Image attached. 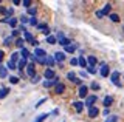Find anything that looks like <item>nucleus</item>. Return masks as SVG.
I'll return each instance as SVG.
<instances>
[{"label":"nucleus","mask_w":124,"mask_h":122,"mask_svg":"<svg viewBox=\"0 0 124 122\" xmlns=\"http://www.w3.org/2000/svg\"><path fill=\"white\" fill-rule=\"evenodd\" d=\"M54 37H56V42L59 45H62V47H67V45H70V40L64 36V33L59 31V33H57V36H54Z\"/></svg>","instance_id":"obj_1"},{"label":"nucleus","mask_w":124,"mask_h":122,"mask_svg":"<svg viewBox=\"0 0 124 122\" xmlns=\"http://www.w3.org/2000/svg\"><path fill=\"white\" fill-rule=\"evenodd\" d=\"M26 74L30 76V77H33V76H36V65H34L33 62H30V63H26Z\"/></svg>","instance_id":"obj_2"},{"label":"nucleus","mask_w":124,"mask_h":122,"mask_svg":"<svg viewBox=\"0 0 124 122\" xmlns=\"http://www.w3.org/2000/svg\"><path fill=\"white\" fill-rule=\"evenodd\" d=\"M33 56L36 57V59H45V57H46V51L42 49V48H36L34 53H33Z\"/></svg>","instance_id":"obj_3"},{"label":"nucleus","mask_w":124,"mask_h":122,"mask_svg":"<svg viewBox=\"0 0 124 122\" xmlns=\"http://www.w3.org/2000/svg\"><path fill=\"white\" fill-rule=\"evenodd\" d=\"M95 104H96V96H95V94H92V96H87V97H85L84 107L87 105L88 108H90V107H95Z\"/></svg>","instance_id":"obj_4"},{"label":"nucleus","mask_w":124,"mask_h":122,"mask_svg":"<svg viewBox=\"0 0 124 122\" xmlns=\"http://www.w3.org/2000/svg\"><path fill=\"white\" fill-rule=\"evenodd\" d=\"M110 79H112V83H113L115 87H121V83H119V71H113L110 76Z\"/></svg>","instance_id":"obj_5"},{"label":"nucleus","mask_w":124,"mask_h":122,"mask_svg":"<svg viewBox=\"0 0 124 122\" xmlns=\"http://www.w3.org/2000/svg\"><path fill=\"white\" fill-rule=\"evenodd\" d=\"M44 76H45V79H46V81H53V79L56 77V73H54V70H53V68H48V70H45Z\"/></svg>","instance_id":"obj_6"},{"label":"nucleus","mask_w":124,"mask_h":122,"mask_svg":"<svg viewBox=\"0 0 124 122\" xmlns=\"http://www.w3.org/2000/svg\"><path fill=\"white\" fill-rule=\"evenodd\" d=\"M99 74L102 76V77H107V76L110 74V68H108V65L102 63V65H101V70H99Z\"/></svg>","instance_id":"obj_7"},{"label":"nucleus","mask_w":124,"mask_h":122,"mask_svg":"<svg viewBox=\"0 0 124 122\" xmlns=\"http://www.w3.org/2000/svg\"><path fill=\"white\" fill-rule=\"evenodd\" d=\"M53 59H54V62H64V60H65V53H62V51L54 53Z\"/></svg>","instance_id":"obj_8"},{"label":"nucleus","mask_w":124,"mask_h":122,"mask_svg":"<svg viewBox=\"0 0 124 122\" xmlns=\"http://www.w3.org/2000/svg\"><path fill=\"white\" fill-rule=\"evenodd\" d=\"M87 93H88V88L85 85H81L79 90H78V94H79V97H87Z\"/></svg>","instance_id":"obj_9"},{"label":"nucleus","mask_w":124,"mask_h":122,"mask_svg":"<svg viewBox=\"0 0 124 122\" xmlns=\"http://www.w3.org/2000/svg\"><path fill=\"white\" fill-rule=\"evenodd\" d=\"M57 83H59V79H57V77H54L53 81H44V87H45V88H50V87L57 85Z\"/></svg>","instance_id":"obj_10"},{"label":"nucleus","mask_w":124,"mask_h":122,"mask_svg":"<svg viewBox=\"0 0 124 122\" xmlns=\"http://www.w3.org/2000/svg\"><path fill=\"white\" fill-rule=\"evenodd\" d=\"M85 60H87V67H93V68H95L96 62H98L95 56H87V59H85Z\"/></svg>","instance_id":"obj_11"},{"label":"nucleus","mask_w":124,"mask_h":122,"mask_svg":"<svg viewBox=\"0 0 124 122\" xmlns=\"http://www.w3.org/2000/svg\"><path fill=\"white\" fill-rule=\"evenodd\" d=\"M98 114H99V110L96 107H90L88 108V117H96Z\"/></svg>","instance_id":"obj_12"},{"label":"nucleus","mask_w":124,"mask_h":122,"mask_svg":"<svg viewBox=\"0 0 124 122\" xmlns=\"http://www.w3.org/2000/svg\"><path fill=\"white\" fill-rule=\"evenodd\" d=\"M54 91H56V93L57 94H62V93H64V91H65V85H64V83H57V85H54Z\"/></svg>","instance_id":"obj_13"},{"label":"nucleus","mask_w":124,"mask_h":122,"mask_svg":"<svg viewBox=\"0 0 124 122\" xmlns=\"http://www.w3.org/2000/svg\"><path fill=\"white\" fill-rule=\"evenodd\" d=\"M110 11H112V5H110V3H106V5H104V8H102V11H101L102 17L106 16V14H110Z\"/></svg>","instance_id":"obj_14"},{"label":"nucleus","mask_w":124,"mask_h":122,"mask_svg":"<svg viewBox=\"0 0 124 122\" xmlns=\"http://www.w3.org/2000/svg\"><path fill=\"white\" fill-rule=\"evenodd\" d=\"M75 110L78 113H82V110H84V102H81V101H78V102H75Z\"/></svg>","instance_id":"obj_15"},{"label":"nucleus","mask_w":124,"mask_h":122,"mask_svg":"<svg viewBox=\"0 0 124 122\" xmlns=\"http://www.w3.org/2000/svg\"><path fill=\"white\" fill-rule=\"evenodd\" d=\"M17 22H19V20H17V19H16V17H9V19H8V22H6V23H8V25L11 26V28L14 29L16 26H17Z\"/></svg>","instance_id":"obj_16"},{"label":"nucleus","mask_w":124,"mask_h":122,"mask_svg":"<svg viewBox=\"0 0 124 122\" xmlns=\"http://www.w3.org/2000/svg\"><path fill=\"white\" fill-rule=\"evenodd\" d=\"M50 116V113H44V114H39V116L36 117V119H34L33 122H44L45 119H46V117H48Z\"/></svg>","instance_id":"obj_17"},{"label":"nucleus","mask_w":124,"mask_h":122,"mask_svg":"<svg viewBox=\"0 0 124 122\" xmlns=\"http://www.w3.org/2000/svg\"><path fill=\"white\" fill-rule=\"evenodd\" d=\"M112 104H113V97H112V96H106V97H104V105H106V108H108Z\"/></svg>","instance_id":"obj_18"},{"label":"nucleus","mask_w":124,"mask_h":122,"mask_svg":"<svg viewBox=\"0 0 124 122\" xmlns=\"http://www.w3.org/2000/svg\"><path fill=\"white\" fill-rule=\"evenodd\" d=\"M23 37H25V39H23V40L30 42V43H31V42H33V34H31L30 31H23Z\"/></svg>","instance_id":"obj_19"},{"label":"nucleus","mask_w":124,"mask_h":122,"mask_svg":"<svg viewBox=\"0 0 124 122\" xmlns=\"http://www.w3.org/2000/svg\"><path fill=\"white\" fill-rule=\"evenodd\" d=\"M25 67H26V60L20 57V60H17V70H23Z\"/></svg>","instance_id":"obj_20"},{"label":"nucleus","mask_w":124,"mask_h":122,"mask_svg":"<svg viewBox=\"0 0 124 122\" xmlns=\"http://www.w3.org/2000/svg\"><path fill=\"white\" fill-rule=\"evenodd\" d=\"M78 63H79L82 68H87V60H85L84 56H79V59H78Z\"/></svg>","instance_id":"obj_21"},{"label":"nucleus","mask_w":124,"mask_h":122,"mask_svg":"<svg viewBox=\"0 0 124 122\" xmlns=\"http://www.w3.org/2000/svg\"><path fill=\"white\" fill-rule=\"evenodd\" d=\"M76 48H78V45H76V43H73V45H67V47H65V53H70V54H71V53L75 51Z\"/></svg>","instance_id":"obj_22"},{"label":"nucleus","mask_w":124,"mask_h":122,"mask_svg":"<svg viewBox=\"0 0 124 122\" xmlns=\"http://www.w3.org/2000/svg\"><path fill=\"white\" fill-rule=\"evenodd\" d=\"M20 54H22V59H28V57H30V51H28V49H26L25 47H23L22 49H20Z\"/></svg>","instance_id":"obj_23"},{"label":"nucleus","mask_w":124,"mask_h":122,"mask_svg":"<svg viewBox=\"0 0 124 122\" xmlns=\"http://www.w3.org/2000/svg\"><path fill=\"white\" fill-rule=\"evenodd\" d=\"M45 63H46L48 67H53V65H54V59H53L51 56H46V57H45Z\"/></svg>","instance_id":"obj_24"},{"label":"nucleus","mask_w":124,"mask_h":122,"mask_svg":"<svg viewBox=\"0 0 124 122\" xmlns=\"http://www.w3.org/2000/svg\"><path fill=\"white\" fill-rule=\"evenodd\" d=\"M23 45H25V40H23V39H22V37H19V39H17V40H16V47H17V48H20V49H22V48H23Z\"/></svg>","instance_id":"obj_25"},{"label":"nucleus","mask_w":124,"mask_h":122,"mask_svg":"<svg viewBox=\"0 0 124 122\" xmlns=\"http://www.w3.org/2000/svg\"><path fill=\"white\" fill-rule=\"evenodd\" d=\"M8 76V70H6V67H0V77H6Z\"/></svg>","instance_id":"obj_26"},{"label":"nucleus","mask_w":124,"mask_h":122,"mask_svg":"<svg viewBox=\"0 0 124 122\" xmlns=\"http://www.w3.org/2000/svg\"><path fill=\"white\" fill-rule=\"evenodd\" d=\"M8 93H9V90H8V88H5V87H3V88H0V99L6 97Z\"/></svg>","instance_id":"obj_27"},{"label":"nucleus","mask_w":124,"mask_h":122,"mask_svg":"<svg viewBox=\"0 0 124 122\" xmlns=\"http://www.w3.org/2000/svg\"><path fill=\"white\" fill-rule=\"evenodd\" d=\"M6 70H17V63H14V62H8V67H6Z\"/></svg>","instance_id":"obj_28"},{"label":"nucleus","mask_w":124,"mask_h":122,"mask_svg":"<svg viewBox=\"0 0 124 122\" xmlns=\"http://www.w3.org/2000/svg\"><path fill=\"white\" fill-rule=\"evenodd\" d=\"M46 43L54 45V43H56V37H54V36H48V37H46Z\"/></svg>","instance_id":"obj_29"},{"label":"nucleus","mask_w":124,"mask_h":122,"mask_svg":"<svg viewBox=\"0 0 124 122\" xmlns=\"http://www.w3.org/2000/svg\"><path fill=\"white\" fill-rule=\"evenodd\" d=\"M106 122H118V116H115V114H112V116H108Z\"/></svg>","instance_id":"obj_30"},{"label":"nucleus","mask_w":124,"mask_h":122,"mask_svg":"<svg viewBox=\"0 0 124 122\" xmlns=\"http://www.w3.org/2000/svg\"><path fill=\"white\" fill-rule=\"evenodd\" d=\"M17 60H19V53H13V54H11V62L17 63Z\"/></svg>","instance_id":"obj_31"},{"label":"nucleus","mask_w":124,"mask_h":122,"mask_svg":"<svg viewBox=\"0 0 124 122\" xmlns=\"http://www.w3.org/2000/svg\"><path fill=\"white\" fill-rule=\"evenodd\" d=\"M19 81H20V79H19L17 76H11V77H9V82L13 83V85H16V83H19Z\"/></svg>","instance_id":"obj_32"},{"label":"nucleus","mask_w":124,"mask_h":122,"mask_svg":"<svg viewBox=\"0 0 124 122\" xmlns=\"http://www.w3.org/2000/svg\"><path fill=\"white\" fill-rule=\"evenodd\" d=\"M28 23H30L31 26H37V19H36V17H31V19H28Z\"/></svg>","instance_id":"obj_33"},{"label":"nucleus","mask_w":124,"mask_h":122,"mask_svg":"<svg viewBox=\"0 0 124 122\" xmlns=\"http://www.w3.org/2000/svg\"><path fill=\"white\" fill-rule=\"evenodd\" d=\"M11 42H13V37H6V39L3 40V47H9Z\"/></svg>","instance_id":"obj_34"},{"label":"nucleus","mask_w":124,"mask_h":122,"mask_svg":"<svg viewBox=\"0 0 124 122\" xmlns=\"http://www.w3.org/2000/svg\"><path fill=\"white\" fill-rule=\"evenodd\" d=\"M67 79H70V81H75V79H76V73H75V71H70V73L67 74Z\"/></svg>","instance_id":"obj_35"},{"label":"nucleus","mask_w":124,"mask_h":122,"mask_svg":"<svg viewBox=\"0 0 124 122\" xmlns=\"http://www.w3.org/2000/svg\"><path fill=\"white\" fill-rule=\"evenodd\" d=\"M110 20L112 22H119V16L118 14H110Z\"/></svg>","instance_id":"obj_36"},{"label":"nucleus","mask_w":124,"mask_h":122,"mask_svg":"<svg viewBox=\"0 0 124 122\" xmlns=\"http://www.w3.org/2000/svg\"><path fill=\"white\" fill-rule=\"evenodd\" d=\"M87 71H88V74H96V68H93V67H87Z\"/></svg>","instance_id":"obj_37"},{"label":"nucleus","mask_w":124,"mask_h":122,"mask_svg":"<svg viewBox=\"0 0 124 122\" xmlns=\"http://www.w3.org/2000/svg\"><path fill=\"white\" fill-rule=\"evenodd\" d=\"M45 102H46V97H44V99H40V101H39V102H37V104L34 105V107H36V108H39V107H40L42 104H45Z\"/></svg>","instance_id":"obj_38"},{"label":"nucleus","mask_w":124,"mask_h":122,"mask_svg":"<svg viewBox=\"0 0 124 122\" xmlns=\"http://www.w3.org/2000/svg\"><path fill=\"white\" fill-rule=\"evenodd\" d=\"M46 28H48L46 23H37V29H42V31H44V29H46Z\"/></svg>","instance_id":"obj_39"},{"label":"nucleus","mask_w":124,"mask_h":122,"mask_svg":"<svg viewBox=\"0 0 124 122\" xmlns=\"http://www.w3.org/2000/svg\"><path fill=\"white\" fill-rule=\"evenodd\" d=\"M28 14L31 17H34V14H36V8H28Z\"/></svg>","instance_id":"obj_40"},{"label":"nucleus","mask_w":124,"mask_h":122,"mask_svg":"<svg viewBox=\"0 0 124 122\" xmlns=\"http://www.w3.org/2000/svg\"><path fill=\"white\" fill-rule=\"evenodd\" d=\"M22 5H23V6H25V8H30V5H31V2H30V0H23V2H22Z\"/></svg>","instance_id":"obj_41"},{"label":"nucleus","mask_w":124,"mask_h":122,"mask_svg":"<svg viewBox=\"0 0 124 122\" xmlns=\"http://www.w3.org/2000/svg\"><path fill=\"white\" fill-rule=\"evenodd\" d=\"M31 79H33V81H31L33 83H37L39 81H40V77H39V76H33V77H31Z\"/></svg>","instance_id":"obj_42"},{"label":"nucleus","mask_w":124,"mask_h":122,"mask_svg":"<svg viewBox=\"0 0 124 122\" xmlns=\"http://www.w3.org/2000/svg\"><path fill=\"white\" fill-rule=\"evenodd\" d=\"M92 88H93V90H99V83H98V82H93V83H92Z\"/></svg>","instance_id":"obj_43"},{"label":"nucleus","mask_w":124,"mask_h":122,"mask_svg":"<svg viewBox=\"0 0 124 122\" xmlns=\"http://www.w3.org/2000/svg\"><path fill=\"white\" fill-rule=\"evenodd\" d=\"M20 22H22V23H26V22H28V17H26V16H20Z\"/></svg>","instance_id":"obj_44"},{"label":"nucleus","mask_w":124,"mask_h":122,"mask_svg":"<svg viewBox=\"0 0 124 122\" xmlns=\"http://www.w3.org/2000/svg\"><path fill=\"white\" fill-rule=\"evenodd\" d=\"M31 45H34L36 48H39V42H37V40H34V39H33V42H31Z\"/></svg>","instance_id":"obj_45"},{"label":"nucleus","mask_w":124,"mask_h":122,"mask_svg":"<svg viewBox=\"0 0 124 122\" xmlns=\"http://www.w3.org/2000/svg\"><path fill=\"white\" fill-rule=\"evenodd\" d=\"M73 82H75V83H78V85H81V83H82V81H81L79 77H76V79H75V81H73Z\"/></svg>","instance_id":"obj_46"},{"label":"nucleus","mask_w":124,"mask_h":122,"mask_svg":"<svg viewBox=\"0 0 124 122\" xmlns=\"http://www.w3.org/2000/svg\"><path fill=\"white\" fill-rule=\"evenodd\" d=\"M19 34H20L19 29H13V36H19Z\"/></svg>","instance_id":"obj_47"},{"label":"nucleus","mask_w":124,"mask_h":122,"mask_svg":"<svg viewBox=\"0 0 124 122\" xmlns=\"http://www.w3.org/2000/svg\"><path fill=\"white\" fill-rule=\"evenodd\" d=\"M3 57H5V53H3L2 49H0V62H2V60H3Z\"/></svg>","instance_id":"obj_48"},{"label":"nucleus","mask_w":124,"mask_h":122,"mask_svg":"<svg viewBox=\"0 0 124 122\" xmlns=\"http://www.w3.org/2000/svg\"><path fill=\"white\" fill-rule=\"evenodd\" d=\"M70 62H71V65H78V59H71Z\"/></svg>","instance_id":"obj_49"},{"label":"nucleus","mask_w":124,"mask_h":122,"mask_svg":"<svg viewBox=\"0 0 124 122\" xmlns=\"http://www.w3.org/2000/svg\"><path fill=\"white\" fill-rule=\"evenodd\" d=\"M108 113H110V110H108V108H106V110H104V116H106V117L108 116Z\"/></svg>","instance_id":"obj_50"},{"label":"nucleus","mask_w":124,"mask_h":122,"mask_svg":"<svg viewBox=\"0 0 124 122\" xmlns=\"http://www.w3.org/2000/svg\"><path fill=\"white\" fill-rule=\"evenodd\" d=\"M42 33H44V34H45V36H46V37H48V36H50V31H48V28H46V29H44V31H42Z\"/></svg>","instance_id":"obj_51"},{"label":"nucleus","mask_w":124,"mask_h":122,"mask_svg":"<svg viewBox=\"0 0 124 122\" xmlns=\"http://www.w3.org/2000/svg\"><path fill=\"white\" fill-rule=\"evenodd\" d=\"M0 13H2V14H6V8H3V6H2V8H0Z\"/></svg>","instance_id":"obj_52"},{"label":"nucleus","mask_w":124,"mask_h":122,"mask_svg":"<svg viewBox=\"0 0 124 122\" xmlns=\"http://www.w3.org/2000/svg\"><path fill=\"white\" fill-rule=\"evenodd\" d=\"M51 114H54V116H57V114H59V110H53V113Z\"/></svg>","instance_id":"obj_53"},{"label":"nucleus","mask_w":124,"mask_h":122,"mask_svg":"<svg viewBox=\"0 0 124 122\" xmlns=\"http://www.w3.org/2000/svg\"><path fill=\"white\" fill-rule=\"evenodd\" d=\"M0 67H2V65H0Z\"/></svg>","instance_id":"obj_54"}]
</instances>
